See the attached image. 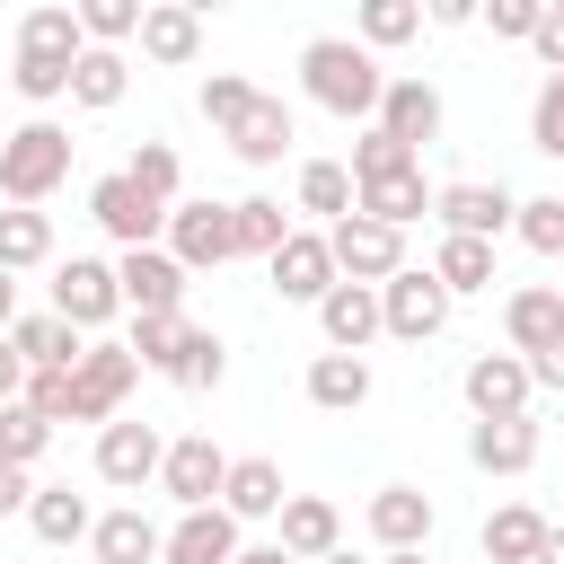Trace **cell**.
I'll return each mask as SVG.
<instances>
[{
  "label": "cell",
  "instance_id": "obj_1",
  "mask_svg": "<svg viewBox=\"0 0 564 564\" xmlns=\"http://www.w3.org/2000/svg\"><path fill=\"white\" fill-rule=\"evenodd\" d=\"M300 88H308V106H326V115H344V123H379V97H388V70H379V53L370 44H352V35H308L300 44Z\"/></svg>",
  "mask_w": 564,
  "mask_h": 564
},
{
  "label": "cell",
  "instance_id": "obj_2",
  "mask_svg": "<svg viewBox=\"0 0 564 564\" xmlns=\"http://www.w3.org/2000/svg\"><path fill=\"white\" fill-rule=\"evenodd\" d=\"M62 185H70V132H62L53 115H26V123L0 141V194H9L18 212H44Z\"/></svg>",
  "mask_w": 564,
  "mask_h": 564
},
{
  "label": "cell",
  "instance_id": "obj_3",
  "mask_svg": "<svg viewBox=\"0 0 564 564\" xmlns=\"http://www.w3.org/2000/svg\"><path fill=\"white\" fill-rule=\"evenodd\" d=\"M141 388V352L132 344H115V335H97L88 352H79V370H70V423H123V397Z\"/></svg>",
  "mask_w": 564,
  "mask_h": 564
},
{
  "label": "cell",
  "instance_id": "obj_4",
  "mask_svg": "<svg viewBox=\"0 0 564 564\" xmlns=\"http://www.w3.org/2000/svg\"><path fill=\"white\" fill-rule=\"evenodd\" d=\"M53 317L62 326H79L88 344L123 317V282H115V264L106 256H70V264H53Z\"/></svg>",
  "mask_w": 564,
  "mask_h": 564
},
{
  "label": "cell",
  "instance_id": "obj_5",
  "mask_svg": "<svg viewBox=\"0 0 564 564\" xmlns=\"http://www.w3.org/2000/svg\"><path fill=\"white\" fill-rule=\"evenodd\" d=\"M220 485H229V449H220L212 432H176V441H167V467H159V494H167L176 511H212Z\"/></svg>",
  "mask_w": 564,
  "mask_h": 564
},
{
  "label": "cell",
  "instance_id": "obj_6",
  "mask_svg": "<svg viewBox=\"0 0 564 564\" xmlns=\"http://www.w3.org/2000/svg\"><path fill=\"white\" fill-rule=\"evenodd\" d=\"M88 220H97V229H106V238H115L123 256H132V247H159V238H167V212H159V203H150V194H141V185H132L123 167L88 185Z\"/></svg>",
  "mask_w": 564,
  "mask_h": 564
},
{
  "label": "cell",
  "instance_id": "obj_7",
  "mask_svg": "<svg viewBox=\"0 0 564 564\" xmlns=\"http://www.w3.org/2000/svg\"><path fill=\"white\" fill-rule=\"evenodd\" d=\"M432 220H441V238H502L511 220H520V194L511 185H476V176H458V185H441L432 194Z\"/></svg>",
  "mask_w": 564,
  "mask_h": 564
},
{
  "label": "cell",
  "instance_id": "obj_8",
  "mask_svg": "<svg viewBox=\"0 0 564 564\" xmlns=\"http://www.w3.org/2000/svg\"><path fill=\"white\" fill-rule=\"evenodd\" d=\"M379 326H388L397 344H432V335L449 326V291L432 282V264H405L397 282H379Z\"/></svg>",
  "mask_w": 564,
  "mask_h": 564
},
{
  "label": "cell",
  "instance_id": "obj_9",
  "mask_svg": "<svg viewBox=\"0 0 564 564\" xmlns=\"http://www.w3.org/2000/svg\"><path fill=\"white\" fill-rule=\"evenodd\" d=\"M326 247H335V273H344V282H370V291H379V282L405 273V229H379V220H361V212L335 220Z\"/></svg>",
  "mask_w": 564,
  "mask_h": 564
},
{
  "label": "cell",
  "instance_id": "obj_10",
  "mask_svg": "<svg viewBox=\"0 0 564 564\" xmlns=\"http://www.w3.org/2000/svg\"><path fill=\"white\" fill-rule=\"evenodd\" d=\"M115 282H123V308L132 317H185V264L167 256V247H132V256H115Z\"/></svg>",
  "mask_w": 564,
  "mask_h": 564
},
{
  "label": "cell",
  "instance_id": "obj_11",
  "mask_svg": "<svg viewBox=\"0 0 564 564\" xmlns=\"http://www.w3.org/2000/svg\"><path fill=\"white\" fill-rule=\"evenodd\" d=\"M458 397H467V414H476V423H511V414H529L538 379H529V361H520V352H476V361H467V379H458Z\"/></svg>",
  "mask_w": 564,
  "mask_h": 564
},
{
  "label": "cell",
  "instance_id": "obj_12",
  "mask_svg": "<svg viewBox=\"0 0 564 564\" xmlns=\"http://www.w3.org/2000/svg\"><path fill=\"white\" fill-rule=\"evenodd\" d=\"M159 467H167V441H159V423H106L97 432V476L115 485V494H141V485H159Z\"/></svg>",
  "mask_w": 564,
  "mask_h": 564
},
{
  "label": "cell",
  "instance_id": "obj_13",
  "mask_svg": "<svg viewBox=\"0 0 564 564\" xmlns=\"http://www.w3.org/2000/svg\"><path fill=\"white\" fill-rule=\"evenodd\" d=\"M167 256H176L185 273H220V264L238 256L229 203H176V212H167Z\"/></svg>",
  "mask_w": 564,
  "mask_h": 564
},
{
  "label": "cell",
  "instance_id": "obj_14",
  "mask_svg": "<svg viewBox=\"0 0 564 564\" xmlns=\"http://www.w3.org/2000/svg\"><path fill=\"white\" fill-rule=\"evenodd\" d=\"M361 520H370L379 555H423V546H432V520H441V511H432V494H423V485H379Z\"/></svg>",
  "mask_w": 564,
  "mask_h": 564
},
{
  "label": "cell",
  "instance_id": "obj_15",
  "mask_svg": "<svg viewBox=\"0 0 564 564\" xmlns=\"http://www.w3.org/2000/svg\"><path fill=\"white\" fill-rule=\"evenodd\" d=\"M264 273H273V291H282V300H300V308H317V300L344 282V273H335L326 229H291V238H282V256H273Z\"/></svg>",
  "mask_w": 564,
  "mask_h": 564
},
{
  "label": "cell",
  "instance_id": "obj_16",
  "mask_svg": "<svg viewBox=\"0 0 564 564\" xmlns=\"http://www.w3.org/2000/svg\"><path fill=\"white\" fill-rule=\"evenodd\" d=\"M502 344H511L520 361L555 352V344H564V291H555V282H520V291L502 300Z\"/></svg>",
  "mask_w": 564,
  "mask_h": 564
},
{
  "label": "cell",
  "instance_id": "obj_17",
  "mask_svg": "<svg viewBox=\"0 0 564 564\" xmlns=\"http://www.w3.org/2000/svg\"><path fill=\"white\" fill-rule=\"evenodd\" d=\"M141 53L159 70H194L203 62V9L194 0H150L141 9Z\"/></svg>",
  "mask_w": 564,
  "mask_h": 564
},
{
  "label": "cell",
  "instance_id": "obj_18",
  "mask_svg": "<svg viewBox=\"0 0 564 564\" xmlns=\"http://www.w3.org/2000/svg\"><path fill=\"white\" fill-rule=\"evenodd\" d=\"M379 132H388V141H405V150L423 159V150L441 141V88H432V79H414V70H405V79H388V97H379Z\"/></svg>",
  "mask_w": 564,
  "mask_h": 564
},
{
  "label": "cell",
  "instance_id": "obj_19",
  "mask_svg": "<svg viewBox=\"0 0 564 564\" xmlns=\"http://www.w3.org/2000/svg\"><path fill=\"white\" fill-rule=\"evenodd\" d=\"M317 335H326V352H370L388 326H379V291L370 282H335L326 300H317Z\"/></svg>",
  "mask_w": 564,
  "mask_h": 564
},
{
  "label": "cell",
  "instance_id": "obj_20",
  "mask_svg": "<svg viewBox=\"0 0 564 564\" xmlns=\"http://www.w3.org/2000/svg\"><path fill=\"white\" fill-rule=\"evenodd\" d=\"M273 538H282V555H291V564H326V555H344V511H335L326 494H291Z\"/></svg>",
  "mask_w": 564,
  "mask_h": 564
},
{
  "label": "cell",
  "instance_id": "obj_21",
  "mask_svg": "<svg viewBox=\"0 0 564 564\" xmlns=\"http://www.w3.org/2000/svg\"><path fill=\"white\" fill-rule=\"evenodd\" d=\"M538 449H546L538 414H511V423H467V458H476L485 476H529V467H538Z\"/></svg>",
  "mask_w": 564,
  "mask_h": 564
},
{
  "label": "cell",
  "instance_id": "obj_22",
  "mask_svg": "<svg viewBox=\"0 0 564 564\" xmlns=\"http://www.w3.org/2000/svg\"><path fill=\"white\" fill-rule=\"evenodd\" d=\"M238 520L212 502V511H176V529H167V555L159 564H238Z\"/></svg>",
  "mask_w": 564,
  "mask_h": 564
},
{
  "label": "cell",
  "instance_id": "obj_23",
  "mask_svg": "<svg viewBox=\"0 0 564 564\" xmlns=\"http://www.w3.org/2000/svg\"><path fill=\"white\" fill-rule=\"evenodd\" d=\"M282 502H291V485H282V467L273 458H229V485H220V511L247 529V520H282Z\"/></svg>",
  "mask_w": 564,
  "mask_h": 564
},
{
  "label": "cell",
  "instance_id": "obj_24",
  "mask_svg": "<svg viewBox=\"0 0 564 564\" xmlns=\"http://www.w3.org/2000/svg\"><path fill=\"white\" fill-rule=\"evenodd\" d=\"M220 141H229V150H238V159H247V167H273V159H282V150H291V141H300V132H291V106H282V97H264V88H256V106H247V115H238V123H229V132H220Z\"/></svg>",
  "mask_w": 564,
  "mask_h": 564
},
{
  "label": "cell",
  "instance_id": "obj_25",
  "mask_svg": "<svg viewBox=\"0 0 564 564\" xmlns=\"http://www.w3.org/2000/svg\"><path fill=\"white\" fill-rule=\"evenodd\" d=\"M432 194H441V185H423V167H405V176L352 185V212H361V220H379V229H414V220L432 212Z\"/></svg>",
  "mask_w": 564,
  "mask_h": 564
},
{
  "label": "cell",
  "instance_id": "obj_26",
  "mask_svg": "<svg viewBox=\"0 0 564 564\" xmlns=\"http://www.w3.org/2000/svg\"><path fill=\"white\" fill-rule=\"evenodd\" d=\"M546 511L538 502H494L485 511V564H538V546H546Z\"/></svg>",
  "mask_w": 564,
  "mask_h": 564
},
{
  "label": "cell",
  "instance_id": "obj_27",
  "mask_svg": "<svg viewBox=\"0 0 564 564\" xmlns=\"http://www.w3.org/2000/svg\"><path fill=\"white\" fill-rule=\"evenodd\" d=\"M88 546H97V564H159V555H167V529L141 520V502H123V511H106V520L88 529Z\"/></svg>",
  "mask_w": 564,
  "mask_h": 564
},
{
  "label": "cell",
  "instance_id": "obj_28",
  "mask_svg": "<svg viewBox=\"0 0 564 564\" xmlns=\"http://www.w3.org/2000/svg\"><path fill=\"white\" fill-rule=\"evenodd\" d=\"M9 344L26 352V370H79V352H88V335H79V326H62L53 308L18 317V326H9Z\"/></svg>",
  "mask_w": 564,
  "mask_h": 564
},
{
  "label": "cell",
  "instance_id": "obj_29",
  "mask_svg": "<svg viewBox=\"0 0 564 564\" xmlns=\"http://www.w3.org/2000/svg\"><path fill=\"white\" fill-rule=\"evenodd\" d=\"M159 379H176V388H194V397H203V388H220V379H229V344H220L212 326H194V317H185V335H176V352L159 361Z\"/></svg>",
  "mask_w": 564,
  "mask_h": 564
},
{
  "label": "cell",
  "instance_id": "obj_30",
  "mask_svg": "<svg viewBox=\"0 0 564 564\" xmlns=\"http://www.w3.org/2000/svg\"><path fill=\"white\" fill-rule=\"evenodd\" d=\"M308 405L361 414V405H370V361H361V352H317V361H308Z\"/></svg>",
  "mask_w": 564,
  "mask_h": 564
},
{
  "label": "cell",
  "instance_id": "obj_31",
  "mask_svg": "<svg viewBox=\"0 0 564 564\" xmlns=\"http://www.w3.org/2000/svg\"><path fill=\"white\" fill-rule=\"evenodd\" d=\"M26 529H35L44 546H79V538L97 529V511H88V494H70V485H35V502H26Z\"/></svg>",
  "mask_w": 564,
  "mask_h": 564
},
{
  "label": "cell",
  "instance_id": "obj_32",
  "mask_svg": "<svg viewBox=\"0 0 564 564\" xmlns=\"http://www.w3.org/2000/svg\"><path fill=\"white\" fill-rule=\"evenodd\" d=\"M229 238H238V256H282V238H291V212L273 203V194H238L229 203Z\"/></svg>",
  "mask_w": 564,
  "mask_h": 564
},
{
  "label": "cell",
  "instance_id": "obj_33",
  "mask_svg": "<svg viewBox=\"0 0 564 564\" xmlns=\"http://www.w3.org/2000/svg\"><path fill=\"white\" fill-rule=\"evenodd\" d=\"M432 282H441L449 300L494 291V247H485V238H441V247H432Z\"/></svg>",
  "mask_w": 564,
  "mask_h": 564
},
{
  "label": "cell",
  "instance_id": "obj_34",
  "mask_svg": "<svg viewBox=\"0 0 564 564\" xmlns=\"http://www.w3.org/2000/svg\"><path fill=\"white\" fill-rule=\"evenodd\" d=\"M18 53H53V62H79V53H88V35H79V9H62V0L26 9V18H18Z\"/></svg>",
  "mask_w": 564,
  "mask_h": 564
},
{
  "label": "cell",
  "instance_id": "obj_35",
  "mask_svg": "<svg viewBox=\"0 0 564 564\" xmlns=\"http://www.w3.org/2000/svg\"><path fill=\"white\" fill-rule=\"evenodd\" d=\"M123 88H132V62H123V53H106V44H88V53H79V70H70V106L106 115V106H123Z\"/></svg>",
  "mask_w": 564,
  "mask_h": 564
},
{
  "label": "cell",
  "instance_id": "obj_36",
  "mask_svg": "<svg viewBox=\"0 0 564 564\" xmlns=\"http://www.w3.org/2000/svg\"><path fill=\"white\" fill-rule=\"evenodd\" d=\"M291 194H300V212H317L326 229L352 220V167H344V159H300V185H291Z\"/></svg>",
  "mask_w": 564,
  "mask_h": 564
},
{
  "label": "cell",
  "instance_id": "obj_37",
  "mask_svg": "<svg viewBox=\"0 0 564 564\" xmlns=\"http://www.w3.org/2000/svg\"><path fill=\"white\" fill-rule=\"evenodd\" d=\"M35 264H53V220L44 212H0V273H35Z\"/></svg>",
  "mask_w": 564,
  "mask_h": 564
},
{
  "label": "cell",
  "instance_id": "obj_38",
  "mask_svg": "<svg viewBox=\"0 0 564 564\" xmlns=\"http://www.w3.org/2000/svg\"><path fill=\"white\" fill-rule=\"evenodd\" d=\"M414 35H423V0H361V18H352V44H370V53L414 44Z\"/></svg>",
  "mask_w": 564,
  "mask_h": 564
},
{
  "label": "cell",
  "instance_id": "obj_39",
  "mask_svg": "<svg viewBox=\"0 0 564 564\" xmlns=\"http://www.w3.org/2000/svg\"><path fill=\"white\" fill-rule=\"evenodd\" d=\"M123 176H132V185H141L159 212H176V203H185V159H176L167 141H141V150L123 159Z\"/></svg>",
  "mask_w": 564,
  "mask_h": 564
},
{
  "label": "cell",
  "instance_id": "obj_40",
  "mask_svg": "<svg viewBox=\"0 0 564 564\" xmlns=\"http://www.w3.org/2000/svg\"><path fill=\"white\" fill-rule=\"evenodd\" d=\"M70 70H79V62H53V53H9V88H18L26 106H62V97H70Z\"/></svg>",
  "mask_w": 564,
  "mask_h": 564
},
{
  "label": "cell",
  "instance_id": "obj_41",
  "mask_svg": "<svg viewBox=\"0 0 564 564\" xmlns=\"http://www.w3.org/2000/svg\"><path fill=\"white\" fill-rule=\"evenodd\" d=\"M79 35L106 44V53L141 44V0H79Z\"/></svg>",
  "mask_w": 564,
  "mask_h": 564
},
{
  "label": "cell",
  "instance_id": "obj_42",
  "mask_svg": "<svg viewBox=\"0 0 564 564\" xmlns=\"http://www.w3.org/2000/svg\"><path fill=\"white\" fill-rule=\"evenodd\" d=\"M511 238H520L529 256H564V194H520Z\"/></svg>",
  "mask_w": 564,
  "mask_h": 564
},
{
  "label": "cell",
  "instance_id": "obj_43",
  "mask_svg": "<svg viewBox=\"0 0 564 564\" xmlns=\"http://www.w3.org/2000/svg\"><path fill=\"white\" fill-rule=\"evenodd\" d=\"M405 167H423V159H414L405 141H388L379 123H370V132L352 141V185H379V176H405Z\"/></svg>",
  "mask_w": 564,
  "mask_h": 564
},
{
  "label": "cell",
  "instance_id": "obj_44",
  "mask_svg": "<svg viewBox=\"0 0 564 564\" xmlns=\"http://www.w3.org/2000/svg\"><path fill=\"white\" fill-rule=\"evenodd\" d=\"M44 441H53V423H44V414L0 405V467H35V458H44Z\"/></svg>",
  "mask_w": 564,
  "mask_h": 564
},
{
  "label": "cell",
  "instance_id": "obj_45",
  "mask_svg": "<svg viewBox=\"0 0 564 564\" xmlns=\"http://www.w3.org/2000/svg\"><path fill=\"white\" fill-rule=\"evenodd\" d=\"M529 150L564 159V70H546V79H538V97H529Z\"/></svg>",
  "mask_w": 564,
  "mask_h": 564
},
{
  "label": "cell",
  "instance_id": "obj_46",
  "mask_svg": "<svg viewBox=\"0 0 564 564\" xmlns=\"http://www.w3.org/2000/svg\"><path fill=\"white\" fill-rule=\"evenodd\" d=\"M247 106H256V79H238V70H212V79H203V123H212V132H229Z\"/></svg>",
  "mask_w": 564,
  "mask_h": 564
},
{
  "label": "cell",
  "instance_id": "obj_47",
  "mask_svg": "<svg viewBox=\"0 0 564 564\" xmlns=\"http://www.w3.org/2000/svg\"><path fill=\"white\" fill-rule=\"evenodd\" d=\"M485 26H494L502 44H538V26H546V0H494V9H485Z\"/></svg>",
  "mask_w": 564,
  "mask_h": 564
},
{
  "label": "cell",
  "instance_id": "obj_48",
  "mask_svg": "<svg viewBox=\"0 0 564 564\" xmlns=\"http://www.w3.org/2000/svg\"><path fill=\"white\" fill-rule=\"evenodd\" d=\"M18 405L44 414V423H70V370H26V397Z\"/></svg>",
  "mask_w": 564,
  "mask_h": 564
},
{
  "label": "cell",
  "instance_id": "obj_49",
  "mask_svg": "<svg viewBox=\"0 0 564 564\" xmlns=\"http://www.w3.org/2000/svg\"><path fill=\"white\" fill-rule=\"evenodd\" d=\"M176 335H185V317H132V335H123V344L141 352V370H159V361L176 352Z\"/></svg>",
  "mask_w": 564,
  "mask_h": 564
},
{
  "label": "cell",
  "instance_id": "obj_50",
  "mask_svg": "<svg viewBox=\"0 0 564 564\" xmlns=\"http://www.w3.org/2000/svg\"><path fill=\"white\" fill-rule=\"evenodd\" d=\"M18 397H26V352L0 335V405H18Z\"/></svg>",
  "mask_w": 564,
  "mask_h": 564
},
{
  "label": "cell",
  "instance_id": "obj_51",
  "mask_svg": "<svg viewBox=\"0 0 564 564\" xmlns=\"http://www.w3.org/2000/svg\"><path fill=\"white\" fill-rule=\"evenodd\" d=\"M538 62L564 70V0H546V26H538Z\"/></svg>",
  "mask_w": 564,
  "mask_h": 564
},
{
  "label": "cell",
  "instance_id": "obj_52",
  "mask_svg": "<svg viewBox=\"0 0 564 564\" xmlns=\"http://www.w3.org/2000/svg\"><path fill=\"white\" fill-rule=\"evenodd\" d=\"M26 502H35V476H26V467H0V520L26 511Z\"/></svg>",
  "mask_w": 564,
  "mask_h": 564
},
{
  "label": "cell",
  "instance_id": "obj_53",
  "mask_svg": "<svg viewBox=\"0 0 564 564\" xmlns=\"http://www.w3.org/2000/svg\"><path fill=\"white\" fill-rule=\"evenodd\" d=\"M432 26H476V0H432Z\"/></svg>",
  "mask_w": 564,
  "mask_h": 564
},
{
  "label": "cell",
  "instance_id": "obj_54",
  "mask_svg": "<svg viewBox=\"0 0 564 564\" xmlns=\"http://www.w3.org/2000/svg\"><path fill=\"white\" fill-rule=\"evenodd\" d=\"M529 379H538V388H564V344H555V352H538V361H529Z\"/></svg>",
  "mask_w": 564,
  "mask_h": 564
},
{
  "label": "cell",
  "instance_id": "obj_55",
  "mask_svg": "<svg viewBox=\"0 0 564 564\" xmlns=\"http://www.w3.org/2000/svg\"><path fill=\"white\" fill-rule=\"evenodd\" d=\"M238 564H291V555H282V538H247V546H238Z\"/></svg>",
  "mask_w": 564,
  "mask_h": 564
},
{
  "label": "cell",
  "instance_id": "obj_56",
  "mask_svg": "<svg viewBox=\"0 0 564 564\" xmlns=\"http://www.w3.org/2000/svg\"><path fill=\"white\" fill-rule=\"evenodd\" d=\"M18 317H26V308H18V273H0V335H9Z\"/></svg>",
  "mask_w": 564,
  "mask_h": 564
},
{
  "label": "cell",
  "instance_id": "obj_57",
  "mask_svg": "<svg viewBox=\"0 0 564 564\" xmlns=\"http://www.w3.org/2000/svg\"><path fill=\"white\" fill-rule=\"evenodd\" d=\"M538 564H564V520L546 529V546H538Z\"/></svg>",
  "mask_w": 564,
  "mask_h": 564
},
{
  "label": "cell",
  "instance_id": "obj_58",
  "mask_svg": "<svg viewBox=\"0 0 564 564\" xmlns=\"http://www.w3.org/2000/svg\"><path fill=\"white\" fill-rule=\"evenodd\" d=\"M379 564H432V555H379Z\"/></svg>",
  "mask_w": 564,
  "mask_h": 564
},
{
  "label": "cell",
  "instance_id": "obj_59",
  "mask_svg": "<svg viewBox=\"0 0 564 564\" xmlns=\"http://www.w3.org/2000/svg\"><path fill=\"white\" fill-rule=\"evenodd\" d=\"M326 564H361V555H326Z\"/></svg>",
  "mask_w": 564,
  "mask_h": 564
},
{
  "label": "cell",
  "instance_id": "obj_60",
  "mask_svg": "<svg viewBox=\"0 0 564 564\" xmlns=\"http://www.w3.org/2000/svg\"><path fill=\"white\" fill-rule=\"evenodd\" d=\"M0 141H9V132H0Z\"/></svg>",
  "mask_w": 564,
  "mask_h": 564
}]
</instances>
